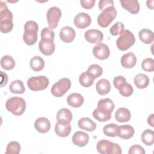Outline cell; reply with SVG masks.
I'll use <instances>...</instances> for the list:
<instances>
[{
  "mask_svg": "<svg viewBox=\"0 0 154 154\" xmlns=\"http://www.w3.org/2000/svg\"><path fill=\"white\" fill-rule=\"evenodd\" d=\"M0 5V29L3 33H7L13 28V13L2 1H1Z\"/></svg>",
  "mask_w": 154,
  "mask_h": 154,
  "instance_id": "6da1fadb",
  "label": "cell"
},
{
  "mask_svg": "<svg viewBox=\"0 0 154 154\" xmlns=\"http://www.w3.org/2000/svg\"><path fill=\"white\" fill-rule=\"evenodd\" d=\"M6 109L15 116H20L25 111V100L20 97H11L9 98L5 103Z\"/></svg>",
  "mask_w": 154,
  "mask_h": 154,
  "instance_id": "7a4b0ae2",
  "label": "cell"
},
{
  "mask_svg": "<svg viewBox=\"0 0 154 154\" xmlns=\"http://www.w3.org/2000/svg\"><path fill=\"white\" fill-rule=\"evenodd\" d=\"M116 16L117 10L114 6L106 7L99 14L97 17V23L100 26L106 28L114 20Z\"/></svg>",
  "mask_w": 154,
  "mask_h": 154,
  "instance_id": "3957f363",
  "label": "cell"
},
{
  "mask_svg": "<svg viewBox=\"0 0 154 154\" xmlns=\"http://www.w3.org/2000/svg\"><path fill=\"white\" fill-rule=\"evenodd\" d=\"M135 42V38L132 32L125 29L116 40V45L120 51H126L131 47Z\"/></svg>",
  "mask_w": 154,
  "mask_h": 154,
  "instance_id": "277c9868",
  "label": "cell"
},
{
  "mask_svg": "<svg viewBox=\"0 0 154 154\" xmlns=\"http://www.w3.org/2000/svg\"><path fill=\"white\" fill-rule=\"evenodd\" d=\"M49 85V79L45 76H37L29 78L27 85L32 91H40L46 89Z\"/></svg>",
  "mask_w": 154,
  "mask_h": 154,
  "instance_id": "5b68a950",
  "label": "cell"
},
{
  "mask_svg": "<svg viewBox=\"0 0 154 154\" xmlns=\"http://www.w3.org/2000/svg\"><path fill=\"white\" fill-rule=\"evenodd\" d=\"M71 81L69 78H63L55 82L51 88V91L53 96L55 97H61L70 89Z\"/></svg>",
  "mask_w": 154,
  "mask_h": 154,
  "instance_id": "8992f818",
  "label": "cell"
},
{
  "mask_svg": "<svg viewBox=\"0 0 154 154\" xmlns=\"http://www.w3.org/2000/svg\"><path fill=\"white\" fill-rule=\"evenodd\" d=\"M61 11L57 7H51L46 13V17L49 28L52 29L57 27L60 17H61Z\"/></svg>",
  "mask_w": 154,
  "mask_h": 154,
  "instance_id": "52a82bcc",
  "label": "cell"
},
{
  "mask_svg": "<svg viewBox=\"0 0 154 154\" xmlns=\"http://www.w3.org/2000/svg\"><path fill=\"white\" fill-rule=\"evenodd\" d=\"M93 54L96 58L103 60L109 57L110 51L108 46L100 42L93 47Z\"/></svg>",
  "mask_w": 154,
  "mask_h": 154,
  "instance_id": "ba28073f",
  "label": "cell"
},
{
  "mask_svg": "<svg viewBox=\"0 0 154 154\" xmlns=\"http://www.w3.org/2000/svg\"><path fill=\"white\" fill-rule=\"evenodd\" d=\"M91 22V19L88 14L84 12L77 14L74 19L73 22L76 27L79 29H84L88 27Z\"/></svg>",
  "mask_w": 154,
  "mask_h": 154,
  "instance_id": "9c48e42d",
  "label": "cell"
},
{
  "mask_svg": "<svg viewBox=\"0 0 154 154\" xmlns=\"http://www.w3.org/2000/svg\"><path fill=\"white\" fill-rule=\"evenodd\" d=\"M84 37L88 42L95 44L100 43L103 40V35L100 31L96 29H91L85 32Z\"/></svg>",
  "mask_w": 154,
  "mask_h": 154,
  "instance_id": "30bf717a",
  "label": "cell"
},
{
  "mask_svg": "<svg viewBox=\"0 0 154 154\" xmlns=\"http://www.w3.org/2000/svg\"><path fill=\"white\" fill-rule=\"evenodd\" d=\"M76 32L73 28L68 26L63 27L60 31V37L65 43H70L75 38Z\"/></svg>",
  "mask_w": 154,
  "mask_h": 154,
  "instance_id": "8fae6325",
  "label": "cell"
},
{
  "mask_svg": "<svg viewBox=\"0 0 154 154\" xmlns=\"http://www.w3.org/2000/svg\"><path fill=\"white\" fill-rule=\"evenodd\" d=\"M51 122L46 117H40L37 119L34 123V128L40 133H46L51 128Z\"/></svg>",
  "mask_w": 154,
  "mask_h": 154,
  "instance_id": "7c38bea8",
  "label": "cell"
},
{
  "mask_svg": "<svg viewBox=\"0 0 154 154\" xmlns=\"http://www.w3.org/2000/svg\"><path fill=\"white\" fill-rule=\"evenodd\" d=\"M89 141V136L82 131L76 132L72 137L73 143L79 147H84L87 144Z\"/></svg>",
  "mask_w": 154,
  "mask_h": 154,
  "instance_id": "4fadbf2b",
  "label": "cell"
},
{
  "mask_svg": "<svg viewBox=\"0 0 154 154\" xmlns=\"http://www.w3.org/2000/svg\"><path fill=\"white\" fill-rule=\"evenodd\" d=\"M120 2L122 7L132 14H137L140 11V4L137 0H121Z\"/></svg>",
  "mask_w": 154,
  "mask_h": 154,
  "instance_id": "5bb4252c",
  "label": "cell"
},
{
  "mask_svg": "<svg viewBox=\"0 0 154 154\" xmlns=\"http://www.w3.org/2000/svg\"><path fill=\"white\" fill-rule=\"evenodd\" d=\"M38 48L40 51L45 55H51L55 51V45L54 42L40 40L38 43Z\"/></svg>",
  "mask_w": 154,
  "mask_h": 154,
  "instance_id": "9a60e30c",
  "label": "cell"
},
{
  "mask_svg": "<svg viewBox=\"0 0 154 154\" xmlns=\"http://www.w3.org/2000/svg\"><path fill=\"white\" fill-rule=\"evenodd\" d=\"M84 99L83 96L78 93H73L69 94L67 97L68 105L73 108H79L84 103Z\"/></svg>",
  "mask_w": 154,
  "mask_h": 154,
  "instance_id": "2e32d148",
  "label": "cell"
},
{
  "mask_svg": "<svg viewBox=\"0 0 154 154\" xmlns=\"http://www.w3.org/2000/svg\"><path fill=\"white\" fill-rule=\"evenodd\" d=\"M136 63V56L132 52L124 54L121 58V64L123 67L126 69L132 68L135 66Z\"/></svg>",
  "mask_w": 154,
  "mask_h": 154,
  "instance_id": "e0dca14e",
  "label": "cell"
},
{
  "mask_svg": "<svg viewBox=\"0 0 154 154\" xmlns=\"http://www.w3.org/2000/svg\"><path fill=\"white\" fill-rule=\"evenodd\" d=\"M72 113L67 108L60 109L57 114V122L61 123H70L72 120Z\"/></svg>",
  "mask_w": 154,
  "mask_h": 154,
  "instance_id": "ac0fdd59",
  "label": "cell"
},
{
  "mask_svg": "<svg viewBox=\"0 0 154 154\" xmlns=\"http://www.w3.org/2000/svg\"><path fill=\"white\" fill-rule=\"evenodd\" d=\"M71 125L70 123H61L57 122L55 125V134L60 137H67L71 132Z\"/></svg>",
  "mask_w": 154,
  "mask_h": 154,
  "instance_id": "d6986e66",
  "label": "cell"
},
{
  "mask_svg": "<svg viewBox=\"0 0 154 154\" xmlns=\"http://www.w3.org/2000/svg\"><path fill=\"white\" fill-rule=\"evenodd\" d=\"M78 126L79 128L88 132L93 131L96 128V124L88 117H82L78 122Z\"/></svg>",
  "mask_w": 154,
  "mask_h": 154,
  "instance_id": "ffe728a7",
  "label": "cell"
},
{
  "mask_svg": "<svg viewBox=\"0 0 154 154\" xmlns=\"http://www.w3.org/2000/svg\"><path fill=\"white\" fill-rule=\"evenodd\" d=\"M134 128L129 125H122L119 127L117 136L122 139H129L132 138L134 134Z\"/></svg>",
  "mask_w": 154,
  "mask_h": 154,
  "instance_id": "44dd1931",
  "label": "cell"
},
{
  "mask_svg": "<svg viewBox=\"0 0 154 154\" xmlns=\"http://www.w3.org/2000/svg\"><path fill=\"white\" fill-rule=\"evenodd\" d=\"M97 92L100 95H105L111 91V84L106 79H101L99 80L96 85Z\"/></svg>",
  "mask_w": 154,
  "mask_h": 154,
  "instance_id": "7402d4cb",
  "label": "cell"
},
{
  "mask_svg": "<svg viewBox=\"0 0 154 154\" xmlns=\"http://www.w3.org/2000/svg\"><path fill=\"white\" fill-rule=\"evenodd\" d=\"M115 119L117 122L121 123L128 122L131 119L130 111L124 107L119 108L115 113Z\"/></svg>",
  "mask_w": 154,
  "mask_h": 154,
  "instance_id": "603a6c76",
  "label": "cell"
},
{
  "mask_svg": "<svg viewBox=\"0 0 154 154\" xmlns=\"http://www.w3.org/2000/svg\"><path fill=\"white\" fill-rule=\"evenodd\" d=\"M134 82L137 88L143 89L148 86L150 82V79L144 73H139L134 77Z\"/></svg>",
  "mask_w": 154,
  "mask_h": 154,
  "instance_id": "cb8c5ba5",
  "label": "cell"
},
{
  "mask_svg": "<svg viewBox=\"0 0 154 154\" xmlns=\"http://www.w3.org/2000/svg\"><path fill=\"white\" fill-rule=\"evenodd\" d=\"M140 40L144 44H150L153 42L154 34L152 31L149 29H142L138 33Z\"/></svg>",
  "mask_w": 154,
  "mask_h": 154,
  "instance_id": "d4e9b609",
  "label": "cell"
},
{
  "mask_svg": "<svg viewBox=\"0 0 154 154\" xmlns=\"http://www.w3.org/2000/svg\"><path fill=\"white\" fill-rule=\"evenodd\" d=\"M93 76L87 71L82 73L79 77V82L84 87H89L91 86L94 81Z\"/></svg>",
  "mask_w": 154,
  "mask_h": 154,
  "instance_id": "484cf974",
  "label": "cell"
},
{
  "mask_svg": "<svg viewBox=\"0 0 154 154\" xmlns=\"http://www.w3.org/2000/svg\"><path fill=\"white\" fill-rule=\"evenodd\" d=\"M115 108L114 103L111 99L105 98L100 99L97 103V108L102 110L112 112Z\"/></svg>",
  "mask_w": 154,
  "mask_h": 154,
  "instance_id": "4316f807",
  "label": "cell"
},
{
  "mask_svg": "<svg viewBox=\"0 0 154 154\" xmlns=\"http://www.w3.org/2000/svg\"><path fill=\"white\" fill-rule=\"evenodd\" d=\"M93 116L97 121L104 122L109 120L111 119V112L105 111L97 108L93 111Z\"/></svg>",
  "mask_w": 154,
  "mask_h": 154,
  "instance_id": "83f0119b",
  "label": "cell"
},
{
  "mask_svg": "<svg viewBox=\"0 0 154 154\" xmlns=\"http://www.w3.org/2000/svg\"><path fill=\"white\" fill-rule=\"evenodd\" d=\"M30 67L35 72L42 70L45 67V61L40 56H34L30 60Z\"/></svg>",
  "mask_w": 154,
  "mask_h": 154,
  "instance_id": "f1b7e54d",
  "label": "cell"
},
{
  "mask_svg": "<svg viewBox=\"0 0 154 154\" xmlns=\"http://www.w3.org/2000/svg\"><path fill=\"white\" fill-rule=\"evenodd\" d=\"M112 142L106 140H101L99 141L96 145V149L98 152L102 154H109L111 148Z\"/></svg>",
  "mask_w": 154,
  "mask_h": 154,
  "instance_id": "f546056e",
  "label": "cell"
},
{
  "mask_svg": "<svg viewBox=\"0 0 154 154\" xmlns=\"http://www.w3.org/2000/svg\"><path fill=\"white\" fill-rule=\"evenodd\" d=\"M9 90L12 93L23 94L25 91V87L23 82L17 79L11 82L9 86Z\"/></svg>",
  "mask_w": 154,
  "mask_h": 154,
  "instance_id": "4dcf8cb0",
  "label": "cell"
},
{
  "mask_svg": "<svg viewBox=\"0 0 154 154\" xmlns=\"http://www.w3.org/2000/svg\"><path fill=\"white\" fill-rule=\"evenodd\" d=\"M15 61L11 56L4 55L1 59V66L4 69L9 70L13 69L15 67Z\"/></svg>",
  "mask_w": 154,
  "mask_h": 154,
  "instance_id": "1f68e13d",
  "label": "cell"
},
{
  "mask_svg": "<svg viewBox=\"0 0 154 154\" xmlns=\"http://www.w3.org/2000/svg\"><path fill=\"white\" fill-rule=\"evenodd\" d=\"M142 142L147 146H152L154 143V132L149 129L144 130L141 136Z\"/></svg>",
  "mask_w": 154,
  "mask_h": 154,
  "instance_id": "d6a6232c",
  "label": "cell"
},
{
  "mask_svg": "<svg viewBox=\"0 0 154 154\" xmlns=\"http://www.w3.org/2000/svg\"><path fill=\"white\" fill-rule=\"evenodd\" d=\"M119 126L114 123H110L105 125L103 128V132L106 136L114 137L117 136L119 131Z\"/></svg>",
  "mask_w": 154,
  "mask_h": 154,
  "instance_id": "836d02e7",
  "label": "cell"
},
{
  "mask_svg": "<svg viewBox=\"0 0 154 154\" xmlns=\"http://www.w3.org/2000/svg\"><path fill=\"white\" fill-rule=\"evenodd\" d=\"M38 30V24L33 20L27 21L24 25V33L26 34H36Z\"/></svg>",
  "mask_w": 154,
  "mask_h": 154,
  "instance_id": "e575fe53",
  "label": "cell"
},
{
  "mask_svg": "<svg viewBox=\"0 0 154 154\" xmlns=\"http://www.w3.org/2000/svg\"><path fill=\"white\" fill-rule=\"evenodd\" d=\"M20 144L15 141L10 142L7 146L5 154H18L20 152Z\"/></svg>",
  "mask_w": 154,
  "mask_h": 154,
  "instance_id": "d590c367",
  "label": "cell"
},
{
  "mask_svg": "<svg viewBox=\"0 0 154 154\" xmlns=\"http://www.w3.org/2000/svg\"><path fill=\"white\" fill-rule=\"evenodd\" d=\"M54 32L51 28L45 27L41 31V40L43 41L54 42Z\"/></svg>",
  "mask_w": 154,
  "mask_h": 154,
  "instance_id": "8d00e7d4",
  "label": "cell"
},
{
  "mask_svg": "<svg viewBox=\"0 0 154 154\" xmlns=\"http://www.w3.org/2000/svg\"><path fill=\"white\" fill-rule=\"evenodd\" d=\"M87 72H89L94 79L99 77L102 75L103 70L102 68L98 64H93L90 65L87 69Z\"/></svg>",
  "mask_w": 154,
  "mask_h": 154,
  "instance_id": "74e56055",
  "label": "cell"
},
{
  "mask_svg": "<svg viewBox=\"0 0 154 154\" xmlns=\"http://www.w3.org/2000/svg\"><path fill=\"white\" fill-rule=\"evenodd\" d=\"M142 69L146 72H151L154 71V60L151 58L144 59L141 63Z\"/></svg>",
  "mask_w": 154,
  "mask_h": 154,
  "instance_id": "f35d334b",
  "label": "cell"
},
{
  "mask_svg": "<svg viewBox=\"0 0 154 154\" xmlns=\"http://www.w3.org/2000/svg\"><path fill=\"white\" fill-rule=\"evenodd\" d=\"M119 90L120 94L123 96L129 97L132 94L134 89L132 86L130 84L126 82L119 89Z\"/></svg>",
  "mask_w": 154,
  "mask_h": 154,
  "instance_id": "ab89813d",
  "label": "cell"
},
{
  "mask_svg": "<svg viewBox=\"0 0 154 154\" xmlns=\"http://www.w3.org/2000/svg\"><path fill=\"white\" fill-rule=\"evenodd\" d=\"M124 30L123 23L122 22H117L111 27L109 32L112 35H120Z\"/></svg>",
  "mask_w": 154,
  "mask_h": 154,
  "instance_id": "60d3db41",
  "label": "cell"
},
{
  "mask_svg": "<svg viewBox=\"0 0 154 154\" xmlns=\"http://www.w3.org/2000/svg\"><path fill=\"white\" fill-rule=\"evenodd\" d=\"M38 35L36 34H26L23 33V40L25 43L27 45H33L35 44L37 40Z\"/></svg>",
  "mask_w": 154,
  "mask_h": 154,
  "instance_id": "b9f144b4",
  "label": "cell"
},
{
  "mask_svg": "<svg viewBox=\"0 0 154 154\" xmlns=\"http://www.w3.org/2000/svg\"><path fill=\"white\" fill-rule=\"evenodd\" d=\"M129 154H134V153H138V154H145L146 151L144 148L138 144H135L132 146L128 152Z\"/></svg>",
  "mask_w": 154,
  "mask_h": 154,
  "instance_id": "7bdbcfd3",
  "label": "cell"
},
{
  "mask_svg": "<svg viewBox=\"0 0 154 154\" xmlns=\"http://www.w3.org/2000/svg\"><path fill=\"white\" fill-rule=\"evenodd\" d=\"M126 82V79L123 76H117L115 77L113 79V84L114 87L118 90Z\"/></svg>",
  "mask_w": 154,
  "mask_h": 154,
  "instance_id": "ee69618b",
  "label": "cell"
},
{
  "mask_svg": "<svg viewBox=\"0 0 154 154\" xmlns=\"http://www.w3.org/2000/svg\"><path fill=\"white\" fill-rule=\"evenodd\" d=\"M98 6L99 10L102 11L106 7L114 6V1L112 0H100Z\"/></svg>",
  "mask_w": 154,
  "mask_h": 154,
  "instance_id": "f6af8a7d",
  "label": "cell"
},
{
  "mask_svg": "<svg viewBox=\"0 0 154 154\" xmlns=\"http://www.w3.org/2000/svg\"><path fill=\"white\" fill-rule=\"evenodd\" d=\"M81 6L85 9L92 8L95 4V0H81Z\"/></svg>",
  "mask_w": 154,
  "mask_h": 154,
  "instance_id": "bcb514c9",
  "label": "cell"
},
{
  "mask_svg": "<svg viewBox=\"0 0 154 154\" xmlns=\"http://www.w3.org/2000/svg\"><path fill=\"white\" fill-rule=\"evenodd\" d=\"M112 153L121 154L122 153V149L119 144L112 142V145H111V148L109 154H112Z\"/></svg>",
  "mask_w": 154,
  "mask_h": 154,
  "instance_id": "7dc6e473",
  "label": "cell"
},
{
  "mask_svg": "<svg viewBox=\"0 0 154 154\" xmlns=\"http://www.w3.org/2000/svg\"><path fill=\"white\" fill-rule=\"evenodd\" d=\"M153 120H154V114H152L150 115L148 118H147V123L150 125L152 127H154V124H153Z\"/></svg>",
  "mask_w": 154,
  "mask_h": 154,
  "instance_id": "c3c4849f",
  "label": "cell"
},
{
  "mask_svg": "<svg viewBox=\"0 0 154 154\" xmlns=\"http://www.w3.org/2000/svg\"><path fill=\"white\" fill-rule=\"evenodd\" d=\"M153 3H154L153 1H147V2H146L147 6L148 7V8H149L152 10L153 9Z\"/></svg>",
  "mask_w": 154,
  "mask_h": 154,
  "instance_id": "681fc988",
  "label": "cell"
}]
</instances>
